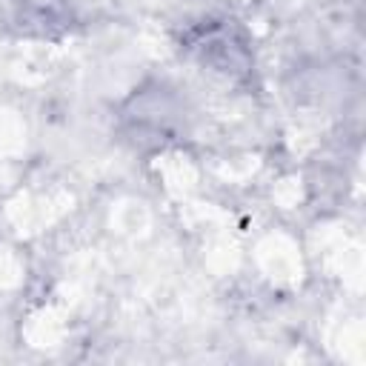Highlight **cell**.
<instances>
[{"label": "cell", "mask_w": 366, "mask_h": 366, "mask_svg": "<svg viewBox=\"0 0 366 366\" xmlns=\"http://www.w3.org/2000/svg\"><path fill=\"white\" fill-rule=\"evenodd\" d=\"M186 51L197 57L200 66L220 71L226 77H237L249 71V49L226 23H200L186 34Z\"/></svg>", "instance_id": "obj_1"}]
</instances>
